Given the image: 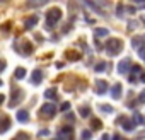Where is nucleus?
Instances as JSON below:
<instances>
[{"label": "nucleus", "instance_id": "a211bd4d", "mask_svg": "<svg viewBox=\"0 0 145 140\" xmlns=\"http://www.w3.org/2000/svg\"><path fill=\"white\" fill-rule=\"evenodd\" d=\"M44 97H46V99H56V89L51 87V89L44 91Z\"/></svg>", "mask_w": 145, "mask_h": 140}, {"label": "nucleus", "instance_id": "39448f33", "mask_svg": "<svg viewBox=\"0 0 145 140\" xmlns=\"http://www.w3.org/2000/svg\"><path fill=\"white\" fill-rule=\"evenodd\" d=\"M21 99H22V91H21V89H17V87H14V89H12V101L9 103V106H10V108H14Z\"/></svg>", "mask_w": 145, "mask_h": 140}, {"label": "nucleus", "instance_id": "f8f14e48", "mask_svg": "<svg viewBox=\"0 0 145 140\" xmlns=\"http://www.w3.org/2000/svg\"><path fill=\"white\" fill-rule=\"evenodd\" d=\"M36 24H38V16H31V17H27V19H26L24 27H26V29H33Z\"/></svg>", "mask_w": 145, "mask_h": 140}, {"label": "nucleus", "instance_id": "1a4fd4ad", "mask_svg": "<svg viewBox=\"0 0 145 140\" xmlns=\"http://www.w3.org/2000/svg\"><path fill=\"white\" fill-rule=\"evenodd\" d=\"M108 89H109V87H108V82H106V80H96V92H97L99 96H103Z\"/></svg>", "mask_w": 145, "mask_h": 140}, {"label": "nucleus", "instance_id": "c9c22d12", "mask_svg": "<svg viewBox=\"0 0 145 140\" xmlns=\"http://www.w3.org/2000/svg\"><path fill=\"white\" fill-rule=\"evenodd\" d=\"M4 101H5V96H4V94H0V106L4 104Z\"/></svg>", "mask_w": 145, "mask_h": 140}, {"label": "nucleus", "instance_id": "ea45409f", "mask_svg": "<svg viewBox=\"0 0 145 140\" xmlns=\"http://www.w3.org/2000/svg\"><path fill=\"white\" fill-rule=\"evenodd\" d=\"M0 86H2V80H0Z\"/></svg>", "mask_w": 145, "mask_h": 140}, {"label": "nucleus", "instance_id": "4be33fe9", "mask_svg": "<svg viewBox=\"0 0 145 140\" xmlns=\"http://www.w3.org/2000/svg\"><path fill=\"white\" fill-rule=\"evenodd\" d=\"M137 74H143V72H142V67H140V65H133V67H131V75L135 77Z\"/></svg>", "mask_w": 145, "mask_h": 140}, {"label": "nucleus", "instance_id": "393cba45", "mask_svg": "<svg viewBox=\"0 0 145 140\" xmlns=\"http://www.w3.org/2000/svg\"><path fill=\"white\" fill-rule=\"evenodd\" d=\"M123 10H125V5H123V4H120V5L116 7V14H118L120 17H123V16H125V14H123Z\"/></svg>", "mask_w": 145, "mask_h": 140}, {"label": "nucleus", "instance_id": "cd10ccee", "mask_svg": "<svg viewBox=\"0 0 145 140\" xmlns=\"http://www.w3.org/2000/svg\"><path fill=\"white\" fill-rule=\"evenodd\" d=\"M67 55H68V60H79V58H80V55H79V53L75 55V53H72V51H68Z\"/></svg>", "mask_w": 145, "mask_h": 140}, {"label": "nucleus", "instance_id": "20e7f679", "mask_svg": "<svg viewBox=\"0 0 145 140\" xmlns=\"http://www.w3.org/2000/svg\"><path fill=\"white\" fill-rule=\"evenodd\" d=\"M130 68H131V61H130V58H123V60L118 63V74H126Z\"/></svg>", "mask_w": 145, "mask_h": 140}, {"label": "nucleus", "instance_id": "4c0bfd02", "mask_svg": "<svg viewBox=\"0 0 145 140\" xmlns=\"http://www.w3.org/2000/svg\"><path fill=\"white\" fill-rule=\"evenodd\" d=\"M4 68H5V61H0V72H2Z\"/></svg>", "mask_w": 145, "mask_h": 140}, {"label": "nucleus", "instance_id": "6e6552de", "mask_svg": "<svg viewBox=\"0 0 145 140\" xmlns=\"http://www.w3.org/2000/svg\"><path fill=\"white\" fill-rule=\"evenodd\" d=\"M41 80H43V70L41 68H34V72L31 75V82L38 86V84H41Z\"/></svg>", "mask_w": 145, "mask_h": 140}, {"label": "nucleus", "instance_id": "c756f323", "mask_svg": "<svg viewBox=\"0 0 145 140\" xmlns=\"http://www.w3.org/2000/svg\"><path fill=\"white\" fill-rule=\"evenodd\" d=\"M137 26H138V21H130L128 22V27L130 29H137Z\"/></svg>", "mask_w": 145, "mask_h": 140}, {"label": "nucleus", "instance_id": "5701e85b", "mask_svg": "<svg viewBox=\"0 0 145 140\" xmlns=\"http://www.w3.org/2000/svg\"><path fill=\"white\" fill-rule=\"evenodd\" d=\"M94 70H96V72H104V70H106V63H104V61H99Z\"/></svg>", "mask_w": 145, "mask_h": 140}, {"label": "nucleus", "instance_id": "b1692460", "mask_svg": "<svg viewBox=\"0 0 145 140\" xmlns=\"http://www.w3.org/2000/svg\"><path fill=\"white\" fill-rule=\"evenodd\" d=\"M53 140H74V137H72V135H58V137L53 138Z\"/></svg>", "mask_w": 145, "mask_h": 140}, {"label": "nucleus", "instance_id": "2f4dec72", "mask_svg": "<svg viewBox=\"0 0 145 140\" xmlns=\"http://www.w3.org/2000/svg\"><path fill=\"white\" fill-rule=\"evenodd\" d=\"M138 103H145V91L140 92V96H138Z\"/></svg>", "mask_w": 145, "mask_h": 140}, {"label": "nucleus", "instance_id": "9d476101", "mask_svg": "<svg viewBox=\"0 0 145 140\" xmlns=\"http://www.w3.org/2000/svg\"><path fill=\"white\" fill-rule=\"evenodd\" d=\"M143 43H145V36H133L131 38V48H135V50H140Z\"/></svg>", "mask_w": 145, "mask_h": 140}, {"label": "nucleus", "instance_id": "c85d7f7f", "mask_svg": "<svg viewBox=\"0 0 145 140\" xmlns=\"http://www.w3.org/2000/svg\"><path fill=\"white\" fill-rule=\"evenodd\" d=\"M14 140H29V138H27V135H26V133H19V135H16V138H14Z\"/></svg>", "mask_w": 145, "mask_h": 140}, {"label": "nucleus", "instance_id": "9b49d317", "mask_svg": "<svg viewBox=\"0 0 145 140\" xmlns=\"http://www.w3.org/2000/svg\"><path fill=\"white\" fill-rule=\"evenodd\" d=\"M121 126H123V130H125V131H131V130H135L137 123L133 121V118H126V120L121 123Z\"/></svg>", "mask_w": 145, "mask_h": 140}, {"label": "nucleus", "instance_id": "f3484780", "mask_svg": "<svg viewBox=\"0 0 145 140\" xmlns=\"http://www.w3.org/2000/svg\"><path fill=\"white\" fill-rule=\"evenodd\" d=\"M86 4H87V7H91L92 10H96V12H97L99 16H104V12H103V9H101V7H99L97 4H94V2H86Z\"/></svg>", "mask_w": 145, "mask_h": 140}, {"label": "nucleus", "instance_id": "58836bf2", "mask_svg": "<svg viewBox=\"0 0 145 140\" xmlns=\"http://www.w3.org/2000/svg\"><path fill=\"white\" fill-rule=\"evenodd\" d=\"M140 80H142V82L145 84V74H140Z\"/></svg>", "mask_w": 145, "mask_h": 140}, {"label": "nucleus", "instance_id": "2eb2a0df", "mask_svg": "<svg viewBox=\"0 0 145 140\" xmlns=\"http://www.w3.org/2000/svg\"><path fill=\"white\" fill-rule=\"evenodd\" d=\"M26 74H27V72H26V68L19 67V68H16V74H14V77L21 80V79H24V77H26Z\"/></svg>", "mask_w": 145, "mask_h": 140}, {"label": "nucleus", "instance_id": "f257e3e1", "mask_svg": "<svg viewBox=\"0 0 145 140\" xmlns=\"http://www.w3.org/2000/svg\"><path fill=\"white\" fill-rule=\"evenodd\" d=\"M104 50H106V53H108L109 56H116V55L123 50V43H121V39H118V38H109V39L106 41V44H104Z\"/></svg>", "mask_w": 145, "mask_h": 140}, {"label": "nucleus", "instance_id": "473e14b6", "mask_svg": "<svg viewBox=\"0 0 145 140\" xmlns=\"http://www.w3.org/2000/svg\"><path fill=\"white\" fill-rule=\"evenodd\" d=\"M138 53H140V58H142V60H145V48H143V46L138 50Z\"/></svg>", "mask_w": 145, "mask_h": 140}, {"label": "nucleus", "instance_id": "e433bc0d", "mask_svg": "<svg viewBox=\"0 0 145 140\" xmlns=\"http://www.w3.org/2000/svg\"><path fill=\"white\" fill-rule=\"evenodd\" d=\"M67 120L72 121V120H74V114H72V113H67Z\"/></svg>", "mask_w": 145, "mask_h": 140}, {"label": "nucleus", "instance_id": "412c9836", "mask_svg": "<svg viewBox=\"0 0 145 140\" xmlns=\"http://www.w3.org/2000/svg\"><path fill=\"white\" fill-rule=\"evenodd\" d=\"M82 140H89V138H92V130H82Z\"/></svg>", "mask_w": 145, "mask_h": 140}, {"label": "nucleus", "instance_id": "bb28decb", "mask_svg": "<svg viewBox=\"0 0 145 140\" xmlns=\"http://www.w3.org/2000/svg\"><path fill=\"white\" fill-rule=\"evenodd\" d=\"M99 128H101V121L97 118H94L92 120V130H99Z\"/></svg>", "mask_w": 145, "mask_h": 140}, {"label": "nucleus", "instance_id": "ddd939ff", "mask_svg": "<svg viewBox=\"0 0 145 140\" xmlns=\"http://www.w3.org/2000/svg\"><path fill=\"white\" fill-rule=\"evenodd\" d=\"M17 120H19L21 123L29 121V111H27V109H19V111H17Z\"/></svg>", "mask_w": 145, "mask_h": 140}, {"label": "nucleus", "instance_id": "a878e982", "mask_svg": "<svg viewBox=\"0 0 145 140\" xmlns=\"http://www.w3.org/2000/svg\"><path fill=\"white\" fill-rule=\"evenodd\" d=\"M101 111H103V113H113V108H111L109 104H103V106H101Z\"/></svg>", "mask_w": 145, "mask_h": 140}, {"label": "nucleus", "instance_id": "0eeeda50", "mask_svg": "<svg viewBox=\"0 0 145 140\" xmlns=\"http://www.w3.org/2000/svg\"><path fill=\"white\" fill-rule=\"evenodd\" d=\"M10 125H12V121L9 116H0V133H5L10 128Z\"/></svg>", "mask_w": 145, "mask_h": 140}, {"label": "nucleus", "instance_id": "423d86ee", "mask_svg": "<svg viewBox=\"0 0 145 140\" xmlns=\"http://www.w3.org/2000/svg\"><path fill=\"white\" fill-rule=\"evenodd\" d=\"M109 92H111V97H113V99H120L121 94H123V87H121V84L116 82V84L109 89Z\"/></svg>", "mask_w": 145, "mask_h": 140}, {"label": "nucleus", "instance_id": "7c9ffc66", "mask_svg": "<svg viewBox=\"0 0 145 140\" xmlns=\"http://www.w3.org/2000/svg\"><path fill=\"white\" fill-rule=\"evenodd\" d=\"M68 108H70V103L67 101V103H63V104H61V108H60V109H61L63 113H67V111H68Z\"/></svg>", "mask_w": 145, "mask_h": 140}, {"label": "nucleus", "instance_id": "7ed1b4c3", "mask_svg": "<svg viewBox=\"0 0 145 140\" xmlns=\"http://www.w3.org/2000/svg\"><path fill=\"white\" fill-rule=\"evenodd\" d=\"M41 114H43V116H50V118H53V116L56 114V106H55L53 103H46V104H43V106H41Z\"/></svg>", "mask_w": 145, "mask_h": 140}, {"label": "nucleus", "instance_id": "6ab92c4d", "mask_svg": "<svg viewBox=\"0 0 145 140\" xmlns=\"http://www.w3.org/2000/svg\"><path fill=\"white\" fill-rule=\"evenodd\" d=\"M79 113H80L82 118H89V116H91V109H89L87 106H82V108L79 109Z\"/></svg>", "mask_w": 145, "mask_h": 140}, {"label": "nucleus", "instance_id": "f704fd0d", "mask_svg": "<svg viewBox=\"0 0 145 140\" xmlns=\"http://www.w3.org/2000/svg\"><path fill=\"white\" fill-rule=\"evenodd\" d=\"M111 140H126V138H123L121 135H118V133H116V135H113V138H111Z\"/></svg>", "mask_w": 145, "mask_h": 140}, {"label": "nucleus", "instance_id": "4468645a", "mask_svg": "<svg viewBox=\"0 0 145 140\" xmlns=\"http://www.w3.org/2000/svg\"><path fill=\"white\" fill-rule=\"evenodd\" d=\"M94 34H96V38H106L109 34V29H106V27H96Z\"/></svg>", "mask_w": 145, "mask_h": 140}, {"label": "nucleus", "instance_id": "dca6fc26", "mask_svg": "<svg viewBox=\"0 0 145 140\" xmlns=\"http://www.w3.org/2000/svg\"><path fill=\"white\" fill-rule=\"evenodd\" d=\"M72 131H74V128H72L70 125H67V126H61L58 130V135H72Z\"/></svg>", "mask_w": 145, "mask_h": 140}, {"label": "nucleus", "instance_id": "72a5a7b5", "mask_svg": "<svg viewBox=\"0 0 145 140\" xmlns=\"http://www.w3.org/2000/svg\"><path fill=\"white\" fill-rule=\"evenodd\" d=\"M39 137H44V135H50V130H39V133H38Z\"/></svg>", "mask_w": 145, "mask_h": 140}, {"label": "nucleus", "instance_id": "f03ea898", "mask_svg": "<svg viewBox=\"0 0 145 140\" xmlns=\"http://www.w3.org/2000/svg\"><path fill=\"white\" fill-rule=\"evenodd\" d=\"M60 19H61V10H60L58 7L50 9V10H48V14H46V29H48V31H51V29L55 27V24H56Z\"/></svg>", "mask_w": 145, "mask_h": 140}, {"label": "nucleus", "instance_id": "aec40b11", "mask_svg": "<svg viewBox=\"0 0 145 140\" xmlns=\"http://www.w3.org/2000/svg\"><path fill=\"white\" fill-rule=\"evenodd\" d=\"M133 121H135L137 125H143V123H145V120L142 118V114H140V113H135V114H133Z\"/></svg>", "mask_w": 145, "mask_h": 140}]
</instances>
